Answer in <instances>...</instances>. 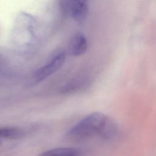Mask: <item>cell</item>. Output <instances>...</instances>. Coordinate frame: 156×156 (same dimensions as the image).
I'll return each instance as SVG.
<instances>
[{"label":"cell","mask_w":156,"mask_h":156,"mask_svg":"<svg viewBox=\"0 0 156 156\" xmlns=\"http://www.w3.org/2000/svg\"><path fill=\"white\" fill-rule=\"evenodd\" d=\"M118 133L115 122L101 112L91 113L75 123L66 132V137L73 141H82L92 137L109 140Z\"/></svg>","instance_id":"cell-1"},{"label":"cell","mask_w":156,"mask_h":156,"mask_svg":"<svg viewBox=\"0 0 156 156\" xmlns=\"http://www.w3.org/2000/svg\"><path fill=\"white\" fill-rule=\"evenodd\" d=\"M65 58L66 53L63 50L55 51L44 65L33 73L28 80V84L34 85L46 79L62 66Z\"/></svg>","instance_id":"cell-2"},{"label":"cell","mask_w":156,"mask_h":156,"mask_svg":"<svg viewBox=\"0 0 156 156\" xmlns=\"http://www.w3.org/2000/svg\"><path fill=\"white\" fill-rule=\"evenodd\" d=\"M62 13L71 17L77 22H83L88 14L87 2L82 0H59Z\"/></svg>","instance_id":"cell-3"},{"label":"cell","mask_w":156,"mask_h":156,"mask_svg":"<svg viewBox=\"0 0 156 156\" xmlns=\"http://www.w3.org/2000/svg\"><path fill=\"white\" fill-rule=\"evenodd\" d=\"M88 42L84 35L80 32L74 34L69 44V52L73 56H79L83 54L87 49Z\"/></svg>","instance_id":"cell-4"},{"label":"cell","mask_w":156,"mask_h":156,"mask_svg":"<svg viewBox=\"0 0 156 156\" xmlns=\"http://www.w3.org/2000/svg\"><path fill=\"white\" fill-rule=\"evenodd\" d=\"M90 81L89 78L85 77L74 78L63 85L60 91L63 94H71L82 91L88 87Z\"/></svg>","instance_id":"cell-5"},{"label":"cell","mask_w":156,"mask_h":156,"mask_svg":"<svg viewBox=\"0 0 156 156\" xmlns=\"http://www.w3.org/2000/svg\"><path fill=\"white\" fill-rule=\"evenodd\" d=\"M38 156H83L82 151L73 147L52 148L43 151Z\"/></svg>","instance_id":"cell-6"},{"label":"cell","mask_w":156,"mask_h":156,"mask_svg":"<svg viewBox=\"0 0 156 156\" xmlns=\"http://www.w3.org/2000/svg\"><path fill=\"white\" fill-rule=\"evenodd\" d=\"M27 135L26 129L16 126H4L0 129V137L6 140H20Z\"/></svg>","instance_id":"cell-7"},{"label":"cell","mask_w":156,"mask_h":156,"mask_svg":"<svg viewBox=\"0 0 156 156\" xmlns=\"http://www.w3.org/2000/svg\"><path fill=\"white\" fill-rule=\"evenodd\" d=\"M82 1H85V2H87V1H88V0H82Z\"/></svg>","instance_id":"cell-8"}]
</instances>
